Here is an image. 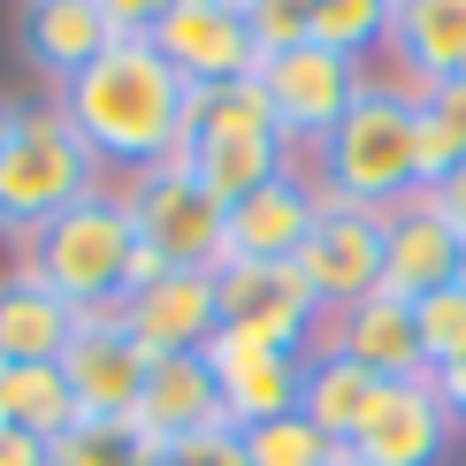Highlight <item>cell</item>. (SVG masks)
Here are the masks:
<instances>
[{
    "label": "cell",
    "mask_w": 466,
    "mask_h": 466,
    "mask_svg": "<svg viewBox=\"0 0 466 466\" xmlns=\"http://www.w3.org/2000/svg\"><path fill=\"white\" fill-rule=\"evenodd\" d=\"M177 161L215 191L222 207H238L245 191H260V184L283 177V168H290V146H283L276 115H268L260 76L191 92V130H184V153H177Z\"/></svg>",
    "instance_id": "obj_4"
},
{
    "label": "cell",
    "mask_w": 466,
    "mask_h": 466,
    "mask_svg": "<svg viewBox=\"0 0 466 466\" xmlns=\"http://www.w3.org/2000/svg\"><path fill=\"white\" fill-rule=\"evenodd\" d=\"M146 352H138V337L123 329V314H76V337H69V352H62V375H69V390H76V413L85 420H115V429H130V413H138V398H146Z\"/></svg>",
    "instance_id": "obj_11"
},
{
    "label": "cell",
    "mask_w": 466,
    "mask_h": 466,
    "mask_svg": "<svg viewBox=\"0 0 466 466\" xmlns=\"http://www.w3.org/2000/svg\"><path fill=\"white\" fill-rule=\"evenodd\" d=\"M54 107L69 115V130L100 168H168L184 153L191 130V85L153 54V38H115L76 85L54 92Z\"/></svg>",
    "instance_id": "obj_1"
},
{
    "label": "cell",
    "mask_w": 466,
    "mask_h": 466,
    "mask_svg": "<svg viewBox=\"0 0 466 466\" xmlns=\"http://www.w3.org/2000/svg\"><path fill=\"white\" fill-rule=\"evenodd\" d=\"M153 54H161L191 92L260 76V46H252L245 8H207V0H177V8L153 24Z\"/></svg>",
    "instance_id": "obj_12"
},
{
    "label": "cell",
    "mask_w": 466,
    "mask_h": 466,
    "mask_svg": "<svg viewBox=\"0 0 466 466\" xmlns=\"http://www.w3.org/2000/svg\"><path fill=\"white\" fill-rule=\"evenodd\" d=\"M451 276H459V229L429 207V191L390 207L382 215V290L420 306L429 290H451Z\"/></svg>",
    "instance_id": "obj_17"
},
{
    "label": "cell",
    "mask_w": 466,
    "mask_h": 466,
    "mask_svg": "<svg viewBox=\"0 0 466 466\" xmlns=\"http://www.w3.org/2000/svg\"><path fill=\"white\" fill-rule=\"evenodd\" d=\"M130 252H138L130 207H123V191L100 184L92 199H76L69 215H54L24 252H15V260H24L54 299H69L76 314H107V306H123V268H130Z\"/></svg>",
    "instance_id": "obj_5"
},
{
    "label": "cell",
    "mask_w": 466,
    "mask_h": 466,
    "mask_svg": "<svg viewBox=\"0 0 466 466\" xmlns=\"http://www.w3.org/2000/svg\"><path fill=\"white\" fill-rule=\"evenodd\" d=\"M100 191V161L69 130L62 107H15V130L0 146V238L24 252L54 215Z\"/></svg>",
    "instance_id": "obj_3"
},
{
    "label": "cell",
    "mask_w": 466,
    "mask_h": 466,
    "mask_svg": "<svg viewBox=\"0 0 466 466\" xmlns=\"http://www.w3.org/2000/svg\"><path fill=\"white\" fill-rule=\"evenodd\" d=\"M252 466H344V443H329L306 413H283L268 429H238Z\"/></svg>",
    "instance_id": "obj_26"
},
{
    "label": "cell",
    "mask_w": 466,
    "mask_h": 466,
    "mask_svg": "<svg viewBox=\"0 0 466 466\" xmlns=\"http://www.w3.org/2000/svg\"><path fill=\"white\" fill-rule=\"evenodd\" d=\"M299 276L314 283L321 314H344L367 290H382V215L321 199V222H314V238L299 252Z\"/></svg>",
    "instance_id": "obj_13"
},
{
    "label": "cell",
    "mask_w": 466,
    "mask_h": 466,
    "mask_svg": "<svg viewBox=\"0 0 466 466\" xmlns=\"http://www.w3.org/2000/svg\"><path fill=\"white\" fill-rule=\"evenodd\" d=\"M207 8H245V0H207Z\"/></svg>",
    "instance_id": "obj_37"
},
{
    "label": "cell",
    "mask_w": 466,
    "mask_h": 466,
    "mask_svg": "<svg viewBox=\"0 0 466 466\" xmlns=\"http://www.w3.org/2000/svg\"><path fill=\"white\" fill-rule=\"evenodd\" d=\"M15 429V398H8V360H0V436Z\"/></svg>",
    "instance_id": "obj_34"
},
{
    "label": "cell",
    "mask_w": 466,
    "mask_h": 466,
    "mask_svg": "<svg viewBox=\"0 0 466 466\" xmlns=\"http://www.w3.org/2000/svg\"><path fill=\"white\" fill-rule=\"evenodd\" d=\"M314 222H321V191L306 184V177H290V168H283L276 184L245 191V199L222 215V260L283 268V260H299V252H306Z\"/></svg>",
    "instance_id": "obj_15"
},
{
    "label": "cell",
    "mask_w": 466,
    "mask_h": 466,
    "mask_svg": "<svg viewBox=\"0 0 466 466\" xmlns=\"http://www.w3.org/2000/svg\"><path fill=\"white\" fill-rule=\"evenodd\" d=\"M123 329L138 337L146 360H191L215 344L222 329V290H215V268H177V276H161L153 290L115 306Z\"/></svg>",
    "instance_id": "obj_14"
},
{
    "label": "cell",
    "mask_w": 466,
    "mask_h": 466,
    "mask_svg": "<svg viewBox=\"0 0 466 466\" xmlns=\"http://www.w3.org/2000/svg\"><path fill=\"white\" fill-rule=\"evenodd\" d=\"M459 420L443 405V382L436 375H405V382H382L375 405H367L360 436L344 443L352 466H443Z\"/></svg>",
    "instance_id": "obj_8"
},
{
    "label": "cell",
    "mask_w": 466,
    "mask_h": 466,
    "mask_svg": "<svg viewBox=\"0 0 466 466\" xmlns=\"http://www.w3.org/2000/svg\"><path fill=\"white\" fill-rule=\"evenodd\" d=\"M360 85H367V69L344 62V54H329V46H314V38L260 62L268 115H276V130H283V146H290V177L314 184V153L329 146V130L352 115Z\"/></svg>",
    "instance_id": "obj_6"
},
{
    "label": "cell",
    "mask_w": 466,
    "mask_h": 466,
    "mask_svg": "<svg viewBox=\"0 0 466 466\" xmlns=\"http://www.w3.org/2000/svg\"><path fill=\"white\" fill-rule=\"evenodd\" d=\"M161 466H252V459H245V436H238V429H229V420H222V429L177 436V443H168V451H161Z\"/></svg>",
    "instance_id": "obj_30"
},
{
    "label": "cell",
    "mask_w": 466,
    "mask_h": 466,
    "mask_svg": "<svg viewBox=\"0 0 466 466\" xmlns=\"http://www.w3.org/2000/svg\"><path fill=\"white\" fill-rule=\"evenodd\" d=\"M321 352L352 360V367H367V375H382V382L429 375V367H420V329H413V306H405V299H390V290H367L360 306L329 314Z\"/></svg>",
    "instance_id": "obj_18"
},
{
    "label": "cell",
    "mask_w": 466,
    "mask_h": 466,
    "mask_svg": "<svg viewBox=\"0 0 466 466\" xmlns=\"http://www.w3.org/2000/svg\"><path fill=\"white\" fill-rule=\"evenodd\" d=\"M451 283H459V290H466V238H459V276H451Z\"/></svg>",
    "instance_id": "obj_36"
},
{
    "label": "cell",
    "mask_w": 466,
    "mask_h": 466,
    "mask_svg": "<svg viewBox=\"0 0 466 466\" xmlns=\"http://www.w3.org/2000/svg\"><path fill=\"white\" fill-rule=\"evenodd\" d=\"M123 207H130L138 245H153L168 268H222V215H229V207H222L199 177H191L184 161L130 177Z\"/></svg>",
    "instance_id": "obj_7"
},
{
    "label": "cell",
    "mask_w": 466,
    "mask_h": 466,
    "mask_svg": "<svg viewBox=\"0 0 466 466\" xmlns=\"http://www.w3.org/2000/svg\"><path fill=\"white\" fill-rule=\"evenodd\" d=\"M390 54L413 92L443 85V76H466V0H398Z\"/></svg>",
    "instance_id": "obj_21"
},
{
    "label": "cell",
    "mask_w": 466,
    "mask_h": 466,
    "mask_svg": "<svg viewBox=\"0 0 466 466\" xmlns=\"http://www.w3.org/2000/svg\"><path fill=\"white\" fill-rule=\"evenodd\" d=\"M130 429H115V420H76L69 436L46 443V466H130Z\"/></svg>",
    "instance_id": "obj_29"
},
{
    "label": "cell",
    "mask_w": 466,
    "mask_h": 466,
    "mask_svg": "<svg viewBox=\"0 0 466 466\" xmlns=\"http://www.w3.org/2000/svg\"><path fill=\"white\" fill-rule=\"evenodd\" d=\"M344 466H352V459H344Z\"/></svg>",
    "instance_id": "obj_39"
},
{
    "label": "cell",
    "mask_w": 466,
    "mask_h": 466,
    "mask_svg": "<svg viewBox=\"0 0 466 466\" xmlns=\"http://www.w3.org/2000/svg\"><path fill=\"white\" fill-rule=\"evenodd\" d=\"M429 207L459 229V238H466V161L451 168V177H436V184H429Z\"/></svg>",
    "instance_id": "obj_32"
},
{
    "label": "cell",
    "mask_w": 466,
    "mask_h": 466,
    "mask_svg": "<svg viewBox=\"0 0 466 466\" xmlns=\"http://www.w3.org/2000/svg\"><path fill=\"white\" fill-rule=\"evenodd\" d=\"M314 191L337 207H367V215H390V207L420 199L429 191L420 184V92L367 76L352 115L314 153Z\"/></svg>",
    "instance_id": "obj_2"
},
{
    "label": "cell",
    "mask_w": 466,
    "mask_h": 466,
    "mask_svg": "<svg viewBox=\"0 0 466 466\" xmlns=\"http://www.w3.org/2000/svg\"><path fill=\"white\" fill-rule=\"evenodd\" d=\"M8 398H15V429L38 436V443H54V436H69L76 420V390H69V375H62V360L54 367H8Z\"/></svg>",
    "instance_id": "obj_23"
},
{
    "label": "cell",
    "mask_w": 466,
    "mask_h": 466,
    "mask_svg": "<svg viewBox=\"0 0 466 466\" xmlns=\"http://www.w3.org/2000/svg\"><path fill=\"white\" fill-rule=\"evenodd\" d=\"M375 390H382V375H367V367L337 360V352H314V360H306L299 413L314 420L329 443H352V436H360V420H367V405H375Z\"/></svg>",
    "instance_id": "obj_22"
},
{
    "label": "cell",
    "mask_w": 466,
    "mask_h": 466,
    "mask_svg": "<svg viewBox=\"0 0 466 466\" xmlns=\"http://www.w3.org/2000/svg\"><path fill=\"white\" fill-rule=\"evenodd\" d=\"M130 466H153V459H130Z\"/></svg>",
    "instance_id": "obj_38"
},
{
    "label": "cell",
    "mask_w": 466,
    "mask_h": 466,
    "mask_svg": "<svg viewBox=\"0 0 466 466\" xmlns=\"http://www.w3.org/2000/svg\"><path fill=\"white\" fill-rule=\"evenodd\" d=\"M413 329H420V367L429 375H451L466 360V290H429V299L413 306Z\"/></svg>",
    "instance_id": "obj_27"
},
{
    "label": "cell",
    "mask_w": 466,
    "mask_h": 466,
    "mask_svg": "<svg viewBox=\"0 0 466 466\" xmlns=\"http://www.w3.org/2000/svg\"><path fill=\"white\" fill-rule=\"evenodd\" d=\"M390 8L398 0H321L314 8V46L344 54V62H367V54L390 46Z\"/></svg>",
    "instance_id": "obj_25"
},
{
    "label": "cell",
    "mask_w": 466,
    "mask_h": 466,
    "mask_svg": "<svg viewBox=\"0 0 466 466\" xmlns=\"http://www.w3.org/2000/svg\"><path fill=\"white\" fill-rule=\"evenodd\" d=\"M207 367H215V390H222V420H229V429H268V420L299 413L306 360L283 352V344H268V337H252V329L222 321L215 344H207Z\"/></svg>",
    "instance_id": "obj_10"
},
{
    "label": "cell",
    "mask_w": 466,
    "mask_h": 466,
    "mask_svg": "<svg viewBox=\"0 0 466 466\" xmlns=\"http://www.w3.org/2000/svg\"><path fill=\"white\" fill-rule=\"evenodd\" d=\"M199 429H222V390H215V367L207 352L191 360H153L146 367V398L130 413V451L161 466V451L177 436H199Z\"/></svg>",
    "instance_id": "obj_16"
},
{
    "label": "cell",
    "mask_w": 466,
    "mask_h": 466,
    "mask_svg": "<svg viewBox=\"0 0 466 466\" xmlns=\"http://www.w3.org/2000/svg\"><path fill=\"white\" fill-rule=\"evenodd\" d=\"M76 337V306L54 299L46 283L15 260V276H0V360L8 367H54Z\"/></svg>",
    "instance_id": "obj_20"
},
{
    "label": "cell",
    "mask_w": 466,
    "mask_h": 466,
    "mask_svg": "<svg viewBox=\"0 0 466 466\" xmlns=\"http://www.w3.org/2000/svg\"><path fill=\"white\" fill-rule=\"evenodd\" d=\"M107 46H115V31H107L100 0H31L24 8V54L54 92L76 85Z\"/></svg>",
    "instance_id": "obj_19"
},
{
    "label": "cell",
    "mask_w": 466,
    "mask_h": 466,
    "mask_svg": "<svg viewBox=\"0 0 466 466\" xmlns=\"http://www.w3.org/2000/svg\"><path fill=\"white\" fill-rule=\"evenodd\" d=\"M8 130H15V107H0V146H8Z\"/></svg>",
    "instance_id": "obj_35"
},
{
    "label": "cell",
    "mask_w": 466,
    "mask_h": 466,
    "mask_svg": "<svg viewBox=\"0 0 466 466\" xmlns=\"http://www.w3.org/2000/svg\"><path fill=\"white\" fill-rule=\"evenodd\" d=\"M215 290H222V321H238V329H252V337H268V344H283V352H299V360L321 352L329 314H321L314 283L299 276V260H283V268L222 260V268H215Z\"/></svg>",
    "instance_id": "obj_9"
},
{
    "label": "cell",
    "mask_w": 466,
    "mask_h": 466,
    "mask_svg": "<svg viewBox=\"0 0 466 466\" xmlns=\"http://www.w3.org/2000/svg\"><path fill=\"white\" fill-rule=\"evenodd\" d=\"M459 161H466V76H443L420 92V184L451 177Z\"/></svg>",
    "instance_id": "obj_24"
},
{
    "label": "cell",
    "mask_w": 466,
    "mask_h": 466,
    "mask_svg": "<svg viewBox=\"0 0 466 466\" xmlns=\"http://www.w3.org/2000/svg\"><path fill=\"white\" fill-rule=\"evenodd\" d=\"M436 382H443V405H451V420L466 429V360L451 367V375H436Z\"/></svg>",
    "instance_id": "obj_33"
},
{
    "label": "cell",
    "mask_w": 466,
    "mask_h": 466,
    "mask_svg": "<svg viewBox=\"0 0 466 466\" xmlns=\"http://www.w3.org/2000/svg\"><path fill=\"white\" fill-rule=\"evenodd\" d=\"M314 8H321V0H245V24H252L260 62H268V54L306 46V38H314Z\"/></svg>",
    "instance_id": "obj_28"
},
{
    "label": "cell",
    "mask_w": 466,
    "mask_h": 466,
    "mask_svg": "<svg viewBox=\"0 0 466 466\" xmlns=\"http://www.w3.org/2000/svg\"><path fill=\"white\" fill-rule=\"evenodd\" d=\"M177 8V0H100V15H107V31L115 38H153V24Z\"/></svg>",
    "instance_id": "obj_31"
}]
</instances>
